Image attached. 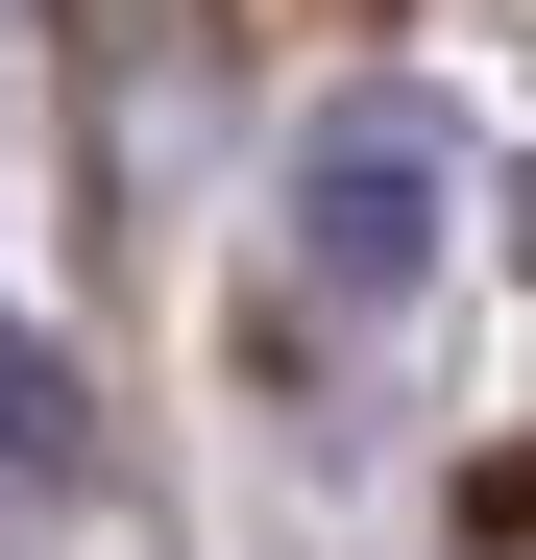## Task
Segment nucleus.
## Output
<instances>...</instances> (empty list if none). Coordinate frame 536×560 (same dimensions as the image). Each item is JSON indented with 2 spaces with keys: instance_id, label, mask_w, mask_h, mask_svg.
Returning a JSON list of instances; mask_svg holds the SVG:
<instances>
[{
  "instance_id": "f03ea898",
  "label": "nucleus",
  "mask_w": 536,
  "mask_h": 560,
  "mask_svg": "<svg viewBox=\"0 0 536 560\" xmlns=\"http://www.w3.org/2000/svg\"><path fill=\"white\" fill-rule=\"evenodd\" d=\"M73 463H98V390H73V365L0 317V488H73Z\"/></svg>"
},
{
  "instance_id": "f257e3e1",
  "label": "nucleus",
  "mask_w": 536,
  "mask_h": 560,
  "mask_svg": "<svg viewBox=\"0 0 536 560\" xmlns=\"http://www.w3.org/2000/svg\"><path fill=\"white\" fill-rule=\"evenodd\" d=\"M293 244H317V293L341 317H391L415 268H439V122H317V171H293Z\"/></svg>"
}]
</instances>
